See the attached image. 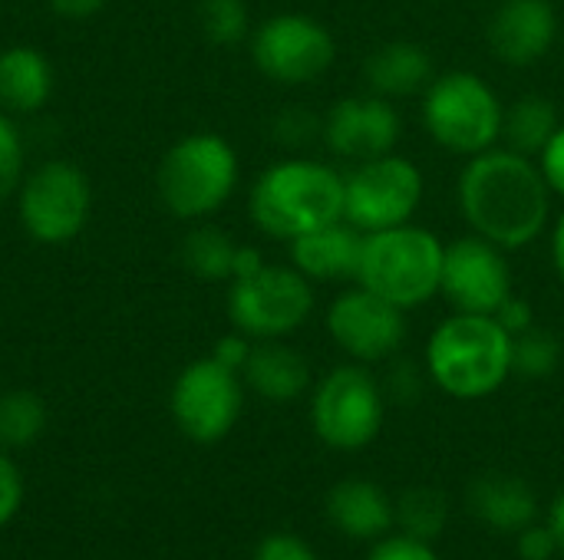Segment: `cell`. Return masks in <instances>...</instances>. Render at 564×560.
<instances>
[{
  "mask_svg": "<svg viewBox=\"0 0 564 560\" xmlns=\"http://www.w3.org/2000/svg\"><path fill=\"white\" fill-rule=\"evenodd\" d=\"M552 188L539 162L509 145L486 149L463 162L456 205L466 228L509 254L532 248L552 228Z\"/></svg>",
  "mask_w": 564,
  "mask_h": 560,
  "instance_id": "6da1fadb",
  "label": "cell"
},
{
  "mask_svg": "<svg viewBox=\"0 0 564 560\" xmlns=\"http://www.w3.org/2000/svg\"><path fill=\"white\" fill-rule=\"evenodd\" d=\"M248 215L261 234L291 244L344 218V172L304 155L281 158L254 178Z\"/></svg>",
  "mask_w": 564,
  "mask_h": 560,
  "instance_id": "7a4b0ae2",
  "label": "cell"
},
{
  "mask_svg": "<svg viewBox=\"0 0 564 560\" xmlns=\"http://www.w3.org/2000/svg\"><path fill=\"white\" fill-rule=\"evenodd\" d=\"M423 366L440 393L459 403L486 399L512 376V333L496 317L453 310L430 333Z\"/></svg>",
  "mask_w": 564,
  "mask_h": 560,
  "instance_id": "3957f363",
  "label": "cell"
},
{
  "mask_svg": "<svg viewBox=\"0 0 564 560\" xmlns=\"http://www.w3.org/2000/svg\"><path fill=\"white\" fill-rule=\"evenodd\" d=\"M443 251L446 241L416 221L387 231H370L364 234L354 284L367 287L370 294L390 300L406 314L420 310L440 297Z\"/></svg>",
  "mask_w": 564,
  "mask_h": 560,
  "instance_id": "277c9868",
  "label": "cell"
},
{
  "mask_svg": "<svg viewBox=\"0 0 564 560\" xmlns=\"http://www.w3.org/2000/svg\"><path fill=\"white\" fill-rule=\"evenodd\" d=\"M502 119L506 102L499 99L492 83H486V76L473 69L436 73L426 92L420 96L423 132L443 152L463 162L502 145Z\"/></svg>",
  "mask_w": 564,
  "mask_h": 560,
  "instance_id": "5b68a950",
  "label": "cell"
},
{
  "mask_svg": "<svg viewBox=\"0 0 564 560\" xmlns=\"http://www.w3.org/2000/svg\"><path fill=\"white\" fill-rule=\"evenodd\" d=\"M241 178L235 145L218 132L182 135L159 162L155 188L178 221H205L221 211Z\"/></svg>",
  "mask_w": 564,
  "mask_h": 560,
  "instance_id": "8992f818",
  "label": "cell"
},
{
  "mask_svg": "<svg viewBox=\"0 0 564 560\" xmlns=\"http://www.w3.org/2000/svg\"><path fill=\"white\" fill-rule=\"evenodd\" d=\"M387 416L383 383L364 363H340L311 386L314 436L337 452H360L377 442Z\"/></svg>",
  "mask_w": 564,
  "mask_h": 560,
  "instance_id": "52a82bcc",
  "label": "cell"
},
{
  "mask_svg": "<svg viewBox=\"0 0 564 560\" xmlns=\"http://www.w3.org/2000/svg\"><path fill=\"white\" fill-rule=\"evenodd\" d=\"M317 307L314 284L291 264H264L251 277L228 284V320L251 340H288Z\"/></svg>",
  "mask_w": 564,
  "mask_h": 560,
  "instance_id": "ba28073f",
  "label": "cell"
},
{
  "mask_svg": "<svg viewBox=\"0 0 564 560\" xmlns=\"http://www.w3.org/2000/svg\"><path fill=\"white\" fill-rule=\"evenodd\" d=\"M423 168L400 152L354 162L350 172H344V221H350L360 234L410 224L423 205Z\"/></svg>",
  "mask_w": 564,
  "mask_h": 560,
  "instance_id": "9c48e42d",
  "label": "cell"
},
{
  "mask_svg": "<svg viewBox=\"0 0 564 560\" xmlns=\"http://www.w3.org/2000/svg\"><path fill=\"white\" fill-rule=\"evenodd\" d=\"M254 69L278 86H311L337 63V40L311 13H274L248 36Z\"/></svg>",
  "mask_w": 564,
  "mask_h": 560,
  "instance_id": "30bf717a",
  "label": "cell"
},
{
  "mask_svg": "<svg viewBox=\"0 0 564 560\" xmlns=\"http://www.w3.org/2000/svg\"><path fill=\"white\" fill-rule=\"evenodd\" d=\"M17 211L23 231L36 244H69L83 234L93 211L89 178L73 162H43L40 168L23 175L17 188Z\"/></svg>",
  "mask_w": 564,
  "mask_h": 560,
  "instance_id": "8fae6325",
  "label": "cell"
},
{
  "mask_svg": "<svg viewBox=\"0 0 564 560\" xmlns=\"http://www.w3.org/2000/svg\"><path fill=\"white\" fill-rule=\"evenodd\" d=\"M169 409L182 436H188L198 446H215L241 419L245 380L218 360L202 356L175 376Z\"/></svg>",
  "mask_w": 564,
  "mask_h": 560,
  "instance_id": "7c38bea8",
  "label": "cell"
},
{
  "mask_svg": "<svg viewBox=\"0 0 564 560\" xmlns=\"http://www.w3.org/2000/svg\"><path fill=\"white\" fill-rule=\"evenodd\" d=\"M324 327L334 347L347 360L364 363V366L397 360L410 337L406 310L393 307L390 300L370 294L360 284H347L327 304Z\"/></svg>",
  "mask_w": 564,
  "mask_h": 560,
  "instance_id": "4fadbf2b",
  "label": "cell"
},
{
  "mask_svg": "<svg viewBox=\"0 0 564 560\" xmlns=\"http://www.w3.org/2000/svg\"><path fill=\"white\" fill-rule=\"evenodd\" d=\"M512 294H516V274H512L506 248H499L473 231L446 241L440 297L456 314L496 317V310Z\"/></svg>",
  "mask_w": 564,
  "mask_h": 560,
  "instance_id": "5bb4252c",
  "label": "cell"
},
{
  "mask_svg": "<svg viewBox=\"0 0 564 560\" xmlns=\"http://www.w3.org/2000/svg\"><path fill=\"white\" fill-rule=\"evenodd\" d=\"M403 135V116L393 99L377 92L340 96L321 116V142L340 162H367L397 152Z\"/></svg>",
  "mask_w": 564,
  "mask_h": 560,
  "instance_id": "9a60e30c",
  "label": "cell"
},
{
  "mask_svg": "<svg viewBox=\"0 0 564 560\" xmlns=\"http://www.w3.org/2000/svg\"><path fill=\"white\" fill-rule=\"evenodd\" d=\"M558 40L562 17L552 0H499L486 23V43L492 56L512 69L542 63Z\"/></svg>",
  "mask_w": 564,
  "mask_h": 560,
  "instance_id": "2e32d148",
  "label": "cell"
},
{
  "mask_svg": "<svg viewBox=\"0 0 564 560\" xmlns=\"http://www.w3.org/2000/svg\"><path fill=\"white\" fill-rule=\"evenodd\" d=\"M364 234L350 221H334L307 231L288 244V264L297 267L311 284H354L360 267Z\"/></svg>",
  "mask_w": 564,
  "mask_h": 560,
  "instance_id": "e0dca14e",
  "label": "cell"
},
{
  "mask_svg": "<svg viewBox=\"0 0 564 560\" xmlns=\"http://www.w3.org/2000/svg\"><path fill=\"white\" fill-rule=\"evenodd\" d=\"M433 76H436L433 53L416 40H387L364 59L367 92H377L393 102L423 96Z\"/></svg>",
  "mask_w": 564,
  "mask_h": 560,
  "instance_id": "ac0fdd59",
  "label": "cell"
},
{
  "mask_svg": "<svg viewBox=\"0 0 564 560\" xmlns=\"http://www.w3.org/2000/svg\"><path fill=\"white\" fill-rule=\"evenodd\" d=\"M241 380L268 403H294L314 386L307 356L284 340H254Z\"/></svg>",
  "mask_w": 564,
  "mask_h": 560,
  "instance_id": "d6986e66",
  "label": "cell"
},
{
  "mask_svg": "<svg viewBox=\"0 0 564 560\" xmlns=\"http://www.w3.org/2000/svg\"><path fill=\"white\" fill-rule=\"evenodd\" d=\"M327 518L350 541H380L393 528V498L370 479H344L327 492Z\"/></svg>",
  "mask_w": 564,
  "mask_h": 560,
  "instance_id": "ffe728a7",
  "label": "cell"
},
{
  "mask_svg": "<svg viewBox=\"0 0 564 560\" xmlns=\"http://www.w3.org/2000/svg\"><path fill=\"white\" fill-rule=\"evenodd\" d=\"M469 508L473 515L502 535H519L532 521H539V498L532 485L519 475L492 472L469 485Z\"/></svg>",
  "mask_w": 564,
  "mask_h": 560,
  "instance_id": "44dd1931",
  "label": "cell"
},
{
  "mask_svg": "<svg viewBox=\"0 0 564 560\" xmlns=\"http://www.w3.org/2000/svg\"><path fill=\"white\" fill-rule=\"evenodd\" d=\"M53 96L50 56L36 46L13 43L0 50V109L10 116H33Z\"/></svg>",
  "mask_w": 564,
  "mask_h": 560,
  "instance_id": "7402d4cb",
  "label": "cell"
},
{
  "mask_svg": "<svg viewBox=\"0 0 564 560\" xmlns=\"http://www.w3.org/2000/svg\"><path fill=\"white\" fill-rule=\"evenodd\" d=\"M562 116L558 106L542 96V92H529L519 96L506 106V119H502V145L522 152V155H539L545 149V142L558 132Z\"/></svg>",
  "mask_w": 564,
  "mask_h": 560,
  "instance_id": "603a6c76",
  "label": "cell"
},
{
  "mask_svg": "<svg viewBox=\"0 0 564 560\" xmlns=\"http://www.w3.org/2000/svg\"><path fill=\"white\" fill-rule=\"evenodd\" d=\"M235 251H238V244L228 231H221L215 224H198L182 241V264L198 281H231Z\"/></svg>",
  "mask_w": 564,
  "mask_h": 560,
  "instance_id": "cb8c5ba5",
  "label": "cell"
},
{
  "mask_svg": "<svg viewBox=\"0 0 564 560\" xmlns=\"http://www.w3.org/2000/svg\"><path fill=\"white\" fill-rule=\"evenodd\" d=\"M446 521H449V505L443 492L430 485H413L393 502V525L400 528V535H410L416 541L433 545L443 535Z\"/></svg>",
  "mask_w": 564,
  "mask_h": 560,
  "instance_id": "d4e9b609",
  "label": "cell"
},
{
  "mask_svg": "<svg viewBox=\"0 0 564 560\" xmlns=\"http://www.w3.org/2000/svg\"><path fill=\"white\" fill-rule=\"evenodd\" d=\"M46 429V406L30 389H10L0 396V446L26 449Z\"/></svg>",
  "mask_w": 564,
  "mask_h": 560,
  "instance_id": "484cf974",
  "label": "cell"
},
{
  "mask_svg": "<svg viewBox=\"0 0 564 560\" xmlns=\"http://www.w3.org/2000/svg\"><path fill=\"white\" fill-rule=\"evenodd\" d=\"M562 356V340L539 323L512 337V373L525 380H549L552 373H558Z\"/></svg>",
  "mask_w": 564,
  "mask_h": 560,
  "instance_id": "4316f807",
  "label": "cell"
},
{
  "mask_svg": "<svg viewBox=\"0 0 564 560\" xmlns=\"http://www.w3.org/2000/svg\"><path fill=\"white\" fill-rule=\"evenodd\" d=\"M198 26L215 46H235L251 36V13L245 0H202Z\"/></svg>",
  "mask_w": 564,
  "mask_h": 560,
  "instance_id": "83f0119b",
  "label": "cell"
},
{
  "mask_svg": "<svg viewBox=\"0 0 564 560\" xmlns=\"http://www.w3.org/2000/svg\"><path fill=\"white\" fill-rule=\"evenodd\" d=\"M23 135L10 112L0 109V198L13 195L23 182Z\"/></svg>",
  "mask_w": 564,
  "mask_h": 560,
  "instance_id": "f1b7e54d",
  "label": "cell"
},
{
  "mask_svg": "<svg viewBox=\"0 0 564 560\" xmlns=\"http://www.w3.org/2000/svg\"><path fill=\"white\" fill-rule=\"evenodd\" d=\"M367 560H443L430 541H416L410 535H390V538H380Z\"/></svg>",
  "mask_w": 564,
  "mask_h": 560,
  "instance_id": "f546056e",
  "label": "cell"
},
{
  "mask_svg": "<svg viewBox=\"0 0 564 560\" xmlns=\"http://www.w3.org/2000/svg\"><path fill=\"white\" fill-rule=\"evenodd\" d=\"M254 560H321L314 554V548L297 538V535H288V531H274L268 538L258 541L254 548Z\"/></svg>",
  "mask_w": 564,
  "mask_h": 560,
  "instance_id": "4dcf8cb0",
  "label": "cell"
},
{
  "mask_svg": "<svg viewBox=\"0 0 564 560\" xmlns=\"http://www.w3.org/2000/svg\"><path fill=\"white\" fill-rule=\"evenodd\" d=\"M274 135L284 145H307L314 135H321V116H311L307 109H288L274 122Z\"/></svg>",
  "mask_w": 564,
  "mask_h": 560,
  "instance_id": "1f68e13d",
  "label": "cell"
},
{
  "mask_svg": "<svg viewBox=\"0 0 564 560\" xmlns=\"http://www.w3.org/2000/svg\"><path fill=\"white\" fill-rule=\"evenodd\" d=\"M535 162H539V172H542L545 185L552 188V195L564 201V122L558 125V132L545 142V149L535 155Z\"/></svg>",
  "mask_w": 564,
  "mask_h": 560,
  "instance_id": "d6a6232c",
  "label": "cell"
},
{
  "mask_svg": "<svg viewBox=\"0 0 564 560\" xmlns=\"http://www.w3.org/2000/svg\"><path fill=\"white\" fill-rule=\"evenodd\" d=\"M516 551H519V558L522 560H552L562 548H558V538H555V531L549 528V521H545V525L532 521L529 528L519 531Z\"/></svg>",
  "mask_w": 564,
  "mask_h": 560,
  "instance_id": "836d02e7",
  "label": "cell"
},
{
  "mask_svg": "<svg viewBox=\"0 0 564 560\" xmlns=\"http://www.w3.org/2000/svg\"><path fill=\"white\" fill-rule=\"evenodd\" d=\"M23 505V475L20 469L0 452V528L17 518Z\"/></svg>",
  "mask_w": 564,
  "mask_h": 560,
  "instance_id": "e575fe53",
  "label": "cell"
},
{
  "mask_svg": "<svg viewBox=\"0 0 564 560\" xmlns=\"http://www.w3.org/2000/svg\"><path fill=\"white\" fill-rule=\"evenodd\" d=\"M251 347H254V340H251V337H245V333L231 330L228 337H221V340L215 343L212 360H218L221 366H228V370L241 373V370H245V363H248V356H251Z\"/></svg>",
  "mask_w": 564,
  "mask_h": 560,
  "instance_id": "d590c367",
  "label": "cell"
},
{
  "mask_svg": "<svg viewBox=\"0 0 564 560\" xmlns=\"http://www.w3.org/2000/svg\"><path fill=\"white\" fill-rule=\"evenodd\" d=\"M496 320H499L512 337H519V333H525L529 327H535V323H539L535 307H532L525 297H519V294H512V297L496 310Z\"/></svg>",
  "mask_w": 564,
  "mask_h": 560,
  "instance_id": "8d00e7d4",
  "label": "cell"
},
{
  "mask_svg": "<svg viewBox=\"0 0 564 560\" xmlns=\"http://www.w3.org/2000/svg\"><path fill=\"white\" fill-rule=\"evenodd\" d=\"M416 389H420V380H416V366L413 363H397L393 370H390V376H387V383H383V393L387 396H393V399H413L416 396Z\"/></svg>",
  "mask_w": 564,
  "mask_h": 560,
  "instance_id": "74e56055",
  "label": "cell"
},
{
  "mask_svg": "<svg viewBox=\"0 0 564 560\" xmlns=\"http://www.w3.org/2000/svg\"><path fill=\"white\" fill-rule=\"evenodd\" d=\"M268 261H264V254L254 248V244H238V251H235V267H231V281H241V277H251L254 271H261ZM228 281V284H231Z\"/></svg>",
  "mask_w": 564,
  "mask_h": 560,
  "instance_id": "f35d334b",
  "label": "cell"
},
{
  "mask_svg": "<svg viewBox=\"0 0 564 560\" xmlns=\"http://www.w3.org/2000/svg\"><path fill=\"white\" fill-rule=\"evenodd\" d=\"M102 7H106V0H50V10L66 20H86L93 13H99Z\"/></svg>",
  "mask_w": 564,
  "mask_h": 560,
  "instance_id": "ab89813d",
  "label": "cell"
},
{
  "mask_svg": "<svg viewBox=\"0 0 564 560\" xmlns=\"http://www.w3.org/2000/svg\"><path fill=\"white\" fill-rule=\"evenodd\" d=\"M552 241H549V251H552V267L558 274V281L564 284V208L552 218Z\"/></svg>",
  "mask_w": 564,
  "mask_h": 560,
  "instance_id": "60d3db41",
  "label": "cell"
},
{
  "mask_svg": "<svg viewBox=\"0 0 564 560\" xmlns=\"http://www.w3.org/2000/svg\"><path fill=\"white\" fill-rule=\"evenodd\" d=\"M549 528L555 531V538H558V548H562L564 554V492L552 502V508H549Z\"/></svg>",
  "mask_w": 564,
  "mask_h": 560,
  "instance_id": "b9f144b4",
  "label": "cell"
},
{
  "mask_svg": "<svg viewBox=\"0 0 564 560\" xmlns=\"http://www.w3.org/2000/svg\"><path fill=\"white\" fill-rule=\"evenodd\" d=\"M562 36H564V30H562Z\"/></svg>",
  "mask_w": 564,
  "mask_h": 560,
  "instance_id": "7bdbcfd3",
  "label": "cell"
}]
</instances>
